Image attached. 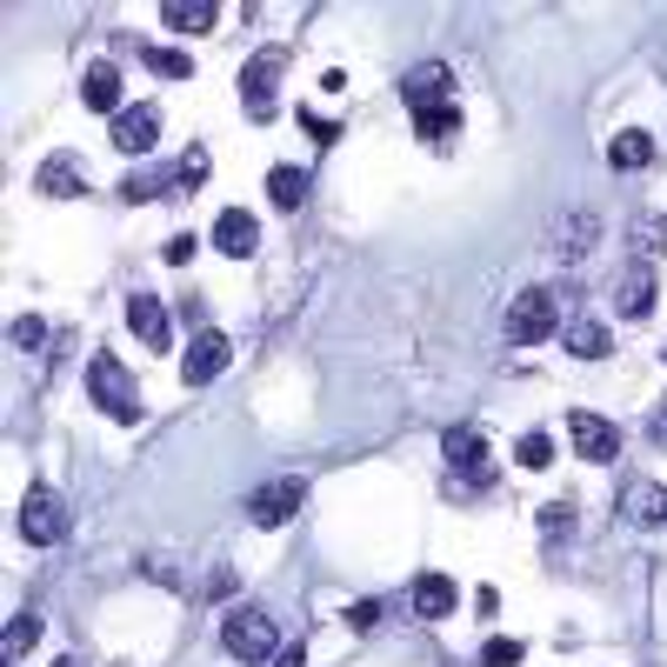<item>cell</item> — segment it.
Returning <instances> with one entry per match:
<instances>
[{"instance_id":"obj_15","label":"cell","mask_w":667,"mask_h":667,"mask_svg":"<svg viewBox=\"0 0 667 667\" xmlns=\"http://www.w3.org/2000/svg\"><path fill=\"white\" fill-rule=\"evenodd\" d=\"M561 341H567V354H574V361H608L614 334H608L601 320H567V327H561Z\"/></svg>"},{"instance_id":"obj_36","label":"cell","mask_w":667,"mask_h":667,"mask_svg":"<svg viewBox=\"0 0 667 667\" xmlns=\"http://www.w3.org/2000/svg\"><path fill=\"white\" fill-rule=\"evenodd\" d=\"M167 261H174V268H181V261H194V240H188V234H174V240H167Z\"/></svg>"},{"instance_id":"obj_5","label":"cell","mask_w":667,"mask_h":667,"mask_svg":"<svg viewBox=\"0 0 667 667\" xmlns=\"http://www.w3.org/2000/svg\"><path fill=\"white\" fill-rule=\"evenodd\" d=\"M301 508H307V481H301V474H281V481L255 487V500H247V515H255V528H287Z\"/></svg>"},{"instance_id":"obj_24","label":"cell","mask_w":667,"mask_h":667,"mask_svg":"<svg viewBox=\"0 0 667 667\" xmlns=\"http://www.w3.org/2000/svg\"><path fill=\"white\" fill-rule=\"evenodd\" d=\"M140 60H147V74H160V80H188V74H194V60H188L181 47H140Z\"/></svg>"},{"instance_id":"obj_3","label":"cell","mask_w":667,"mask_h":667,"mask_svg":"<svg viewBox=\"0 0 667 667\" xmlns=\"http://www.w3.org/2000/svg\"><path fill=\"white\" fill-rule=\"evenodd\" d=\"M554 327H561L554 294H547V287H521L515 307H508V341H515V348H534V341H547Z\"/></svg>"},{"instance_id":"obj_4","label":"cell","mask_w":667,"mask_h":667,"mask_svg":"<svg viewBox=\"0 0 667 667\" xmlns=\"http://www.w3.org/2000/svg\"><path fill=\"white\" fill-rule=\"evenodd\" d=\"M281 67H287V54L268 47L261 60H247V74H240V108H247V121H255V127L274 121V80H281Z\"/></svg>"},{"instance_id":"obj_18","label":"cell","mask_w":667,"mask_h":667,"mask_svg":"<svg viewBox=\"0 0 667 667\" xmlns=\"http://www.w3.org/2000/svg\"><path fill=\"white\" fill-rule=\"evenodd\" d=\"M214 0H160V21L167 27H174V34H207L214 27Z\"/></svg>"},{"instance_id":"obj_33","label":"cell","mask_w":667,"mask_h":667,"mask_svg":"<svg viewBox=\"0 0 667 667\" xmlns=\"http://www.w3.org/2000/svg\"><path fill=\"white\" fill-rule=\"evenodd\" d=\"M301 127H307L314 140H334V134H341V127H334V121H320V114H307V108H301Z\"/></svg>"},{"instance_id":"obj_32","label":"cell","mask_w":667,"mask_h":667,"mask_svg":"<svg viewBox=\"0 0 667 667\" xmlns=\"http://www.w3.org/2000/svg\"><path fill=\"white\" fill-rule=\"evenodd\" d=\"M374 621H381V601H354L348 608V628H374Z\"/></svg>"},{"instance_id":"obj_7","label":"cell","mask_w":667,"mask_h":667,"mask_svg":"<svg viewBox=\"0 0 667 667\" xmlns=\"http://www.w3.org/2000/svg\"><path fill=\"white\" fill-rule=\"evenodd\" d=\"M567 441H574L580 461H614L621 454V428L608 421V414H588V407L567 414Z\"/></svg>"},{"instance_id":"obj_10","label":"cell","mask_w":667,"mask_h":667,"mask_svg":"<svg viewBox=\"0 0 667 667\" xmlns=\"http://www.w3.org/2000/svg\"><path fill=\"white\" fill-rule=\"evenodd\" d=\"M221 368H227V334H221V327H194L188 361H181V381H188V387H201V381H214Z\"/></svg>"},{"instance_id":"obj_13","label":"cell","mask_w":667,"mask_h":667,"mask_svg":"<svg viewBox=\"0 0 667 667\" xmlns=\"http://www.w3.org/2000/svg\"><path fill=\"white\" fill-rule=\"evenodd\" d=\"M621 521L660 528V521H667V487H660V481H634V487L621 494Z\"/></svg>"},{"instance_id":"obj_26","label":"cell","mask_w":667,"mask_h":667,"mask_svg":"<svg viewBox=\"0 0 667 667\" xmlns=\"http://www.w3.org/2000/svg\"><path fill=\"white\" fill-rule=\"evenodd\" d=\"M34 641H41V621H34V614H14V621H8V634H0V654H8V660H21Z\"/></svg>"},{"instance_id":"obj_23","label":"cell","mask_w":667,"mask_h":667,"mask_svg":"<svg viewBox=\"0 0 667 667\" xmlns=\"http://www.w3.org/2000/svg\"><path fill=\"white\" fill-rule=\"evenodd\" d=\"M621 307H628L634 320H647V314H654V274H647V268L621 274Z\"/></svg>"},{"instance_id":"obj_30","label":"cell","mask_w":667,"mask_h":667,"mask_svg":"<svg viewBox=\"0 0 667 667\" xmlns=\"http://www.w3.org/2000/svg\"><path fill=\"white\" fill-rule=\"evenodd\" d=\"M207 174H214V160H207V154H201V147H194V154H188V160H181V188H201V181H207Z\"/></svg>"},{"instance_id":"obj_2","label":"cell","mask_w":667,"mask_h":667,"mask_svg":"<svg viewBox=\"0 0 667 667\" xmlns=\"http://www.w3.org/2000/svg\"><path fill=\"white\" fill-rule=\"evenodd\" d=\"M221 647L234 654V660H274L281 654V634H274V621L261 614V608H234L227 621H221Z\"/></svg>"},{"instance_id":"obj_37","label":"cell","mask_w":667,"mask_h":667,"mask_svg":"<svg viewBox=\"0 0 667 667\" xmlns=\"http://www.w3.org/2000/svg\"><path fill=\"white\" fill-rule=\"evenodd\" d=\"M54 667H74V660H54Z\"/></svg>"},{"instance_id":"obj_31","label":"cell","mask_w":667,"mask_h":667,"mask_svg":"<svg viewBox=\"0 0 667 667\" xmlns=\"http://www.w3.org/2000/svg\"><path fill=\"white\" fill-rule=\"evenodd\" d=\"M41 341H47V327H41L34 314H27V320H14V348H41Z\"/></svg>"},{"instance_id":"obj_19","label":"cell","mask_w":667,"mask_h":667,"mask_svg":"<svg viewBox=\"0 0 667 667\" xmlns=\"http://www.w3.org/2000/svg\"><path fill=\"white\" fill-rule=\"evenodd\" d=\"M454 601H461V588H454V580H448V574H421V580H414V608H421L428 621H441V614H454Z\"/></svg>"},{"instance_id":"obj_11","label":"cell","mask_w":667,"mask_h":667,"mask_svg":"<svg viewBox=\"0 0 667 667\" xmlns=\"http://www.w3.org/2000/svg\"><path fill=\"white\" fill-rule=\"evenodd\" d=\"M214 247H221L227 261H247V255L261 247V227H255V214H247V207H227V214L214 221Z\"/></svg>"},{"instance_id":"obj_22","label":"cell","mask_w":667,"mask_h":667,"mask_svg":"<svg viewBox=\"0 0 667 667\" xmlns=\"http://www.w3.org/2000/svg\"><path fill=\"white\" fill-rule=\"evenodd\" d=\"M268 201H274L281 214H294V207L307 201V174H301V167H274V174H268Z\"/></svg>"},{"instance_id":"obj_28","label":"cell","mask_w":667,"mask_h":667,"mask_svg":"<svg viewBox=\"0 0 667 667\" xmlns=\"http://www.w3.org/2000/svg\"><path fill=\"white\" fill-rule=\"evenodd\" d=\"M567 521H574V508H567V500L541 508V534H547V547H561V541H567Z\"/></svg>"},{"instance_id":"obj_34","label":"cell","mask_w":667,"mask_h":667,"mask_svg":"<svg viewBox=\"0 0 667 667\" xmlns=\"http://www.w3.org/2000/svg\"><path fill=\"white\" fill-rule=\"evenodd\" d=\"M274 667H307V641H287V647L274 654Z\"/></svg>"},{"instance_id":"obj_16","label":"cell","mask_w":667,"mask_h":667,"mask_svg":"<svg viewBox=\"0 0 667 667\" xmlns=\"http://www.w3.org/2000/svg\"><path fill=\"white\" fill-rule=\"evenodd\" d=\"M34 188H41L47 201H80V194H88V188H80V167H74L67 154L41 160V174H34Z\"/></svg>"},{"instance_id":"obj_12","label":"cell","mask_w":667,"mask_h":667,"mask_svg":"<svg viewBox=\"0 0 667 667\" xmlns=\"http://www.w3.org/2000/svg\"><path fill=\"white\" fill-rule=\"evenodd\" d=\"M441 454H448V467L487 481V434H481V428H448V434H441Z\"/></svg>"},{"instance_id":"obj_20","label":"cell","mask_w":667,"mask_h":667,"mask_svg":"<svg viewBox=\"0 0 667 667\" xmlns=\"http://www.w3.org/2000/svg\"><path fill=\"white\" fill-rule=\"evenodd\" d=\"M595 234H601L595 214H567V221H561V240H554V255H561V261H580V255L595 247Z\"/></svg>"},{"instance_id":"obj_21","label":"cell","mask_w":667,"mask_h":667,"mask_svg":"<svg viewBox=\"0 0 667 667\" xmlns=\"http://www.w3.org/2000/svg\"><path fill=\"white\" fill-rule=\"evenodd\" d=\"M608 160L621 167V174H628V167H647V160H654V140H647L641 127H621V134L608 140Z\"/></svg>"},{"instance_id":"obj_8","label":"cell","mask_w":667,"mask_h":667,"mask_svg":"<svg viewBox=\"0 0 667 667\" xmlns=\"http://www.w3.org/2000/svg\"><path fill=\"white\" fill-rule=\"evenodd\" d=\"M400 94H407V114H428V108H454V74L441 60H421L407 80H400Z\"/></svg>"},{"instance_id":"obj_27","label":"cell","mask_w":667,"mask_h":667,"mask_svg":"<svg viewBox=\"0 0 667 667\" xmlns=\"http://www.w3.org/2000/svg\"><path fill=\"white\" fill-rule=\"evenodd\" d=\"M481 667H521V641H508V634H494V641L481 647Z\"/></svg>"},{"instance_id":"obj_6","label":"cell","mask_w":667,"mask_h":667,"mask_svg":"<svg viewBox=\"0 0 667 667\" xmlns=\"http://www.w3.org/2000/svg\"><path fill=\"white\" fill-rule=\"evenodd\" d=\"M60 534H67V500L54 487H27V500H21V541L54 547Z\"/></svg>"},{"instance_id":"obj_1","label":"cell","mask_w":667,"mask_h":667,"mask_svg":"<svg viewBox=\"0 0 667 667\" xmlns=\"http://www.w3.org/2000/svg\"><path fill=\"white\" fill-rule=\"evenodd\" d=\"M88 394H94V407H101V414H114L121 428H127V421H140V394H134V374H127L114 354H94V361H88Z\"/></svg>"},{"instance_id":"obj_29","label":"cell","mask_w":667,"mask_h":667,"mask_svg":"<svg viewBox=\"0 0 667 667\" xmlns=\"http://www.w3.org/2000/svg\"><path fill=\"white\" fill-rule=\"evenodd\" d=\"M515 461H521V467H547V461H554V441H547V434H521Z\"/></svg>"},{"instance_id":"obj_25","label":"cell","mask_w":667,"mask_h":667,"mask_svg":"<svg viewBox=\"0 0 667 667\" xmlns=\"http://www.w3.org/2000/svg\"><path fill=\"white\" fill-rule=\"evenodd\" d=\"M414 134H421V140H454V134H461V108H428V114H414Z\"/></svg>"},{"instance_id":"obj_35","label":"cell","mask_w":667,"mask_h":667,"mask_svg":"<svg viewBox=\"0 0 667 667\" xmlns=\"http://www.w3.org/2000/svg\"><path fill=\"white\" fill-rule=\"evenodd\" d=\"M647 434H654V448H660V454H667V400H660V407H654V421H647Z\"/></svg>"},{"instance_id":"obj_14","label":"cell","mask_w":667,"mask_h":667,"mask_svg":"<svg viewBox=\"0 0 667 667\" xmlns=\"http://www.w3.org/2000/svg\"><path fill=\"white\" fill-rule=\"evenodd\" d=\"M80 108L88 114H121V74L108 60H94L88 74H80Z\"/></svg>"},{"instance_id":"obj_17","label":"cell","mask_w":667,"mask_h":667,"mask_svg":"<svg viewBox=\"0 0 667 667\" xmlns=\"http://www.w3.org/2000/svg\"><path fill=\"white\" fill-rule=\"evenodd\" d=\"M127 327L140 334L147 348H167V334H174V327H167V307H160L154 294H134V301H127Z\"/></svg>"},{"instance_id":"obj_9","label":"cell","mask_w":667,"mask_h":667,"mask_svg":"<svg viewBox=\"0 0 667 667\" xmlns=\"http://www.w3.org/2000/svg\"><path fill=\"white\" fill-rule=\"evenodd\" d=\"M154 140H160V108H154V101H134V108L114 114V147H121V154L140 160V154H154Z\"/></svg>"}]
</instances>
